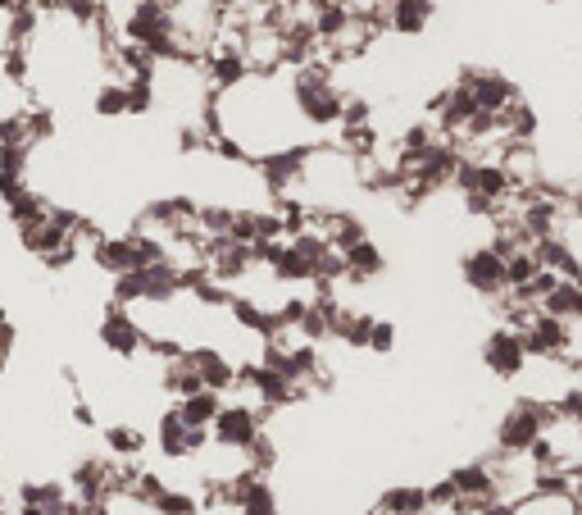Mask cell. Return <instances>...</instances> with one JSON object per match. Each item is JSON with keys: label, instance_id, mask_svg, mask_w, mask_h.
<instances>
[{"label": "cell", "instance_id": "5b68a950", "mask_svg": "<svg viewBox=\"0 0 582 515\" xmlns=\"http://www.w3.org/2000/svg\"><path fill=\"white\" fill-rule=\"evenodd\" d=\"M464 283H469L478 297H500V292L510 287V278H506V255H500L491 242L474 246L469 255H464Z\"/></svg>", "mask_w": 582, "mask_h": 515}, {"label": "cell", "instance_id": "277c9868", "mask_svg": "<svg viewBox=\"0 0 582 515\" xmlns=\"http://www.w3.org/2000/svg\"><path fill=\"white\" fill-rule=\"evenodd\" d=\"M459 87L474 96V105L483 109V115H500L506 105L519 101V87L510 83V73H491V69H469V73H459Z\"/></svg>", "mask_w": 582, "mask_h": 515}, {"label": "cell", "instance_id": "5bb4252c", "mask_svg": "<svg viewBox=\"0 0 582 515\" xmlns=\"http://www.w3.org/2000/svg\"><path fill=\"white\" fill-rule=\"evenodd\" d=\"M392 347H396V324H392V319H373V324H369V338H364V351L392 356Z\"/></svg>", "mask_w": 582, "mask_h": 515}, {"label": "cell", "instance_id": "30bf717a", "mask_svg": "<svg viewBox=\"0 0 582 515\" xmlns=\"http://www.w3.org/2000/svg\"><path fill=\"white\" fill-rule=\"evenodd\" d=\"M219 407H223V392H210V388H197V392H187V397H173V411H178L191 429H205V433H210Z\"/></svg>", "mask_w": 582, "mask_h": 515}, {"label": "cell", "instance_id": "9c48e42d", "mask_svg": "<svg viewBox=\"0 0 582 515\" xmlns=\"http://www.w3.org/2000/svg\"><path fill=\"white\" fill-rule=\"evenodd\" d=\"M578 511L582 506L560 484V474H555V480H541L532 493H523L519 502H510V515H578Z\"/></svg>", "mask_w": 582, "mask_h": 515}, {"label": "cell", "instance_id": "52a82bcc", "mask_svg": "<svg viewBox=\"0 0 582 515\" xmlns=\"http://www.w3.org/2000/svg\"><path fill=\"white\" fill-rule=\"evenodd\" d=\"M205 438H210L205 429H191L173 407H169L160 420H155V448H160L165 461H187L191 452L205 443Z\"/></svg>", "mask_w": 582, "mask_h": 515}, {"label": "cell", "instance_id": "3957f363", "mask_svg": "<svg viewBox=\"0 0 582 515\" xmlns=\"http://www.w3.org/2000/svg\"><path fill=\"white\" fill-rule=\"evenodd\" d=\"M96 338H100V347H105L109 356H119V360H137V356L146 351V334H141V324H137V319H133V311H128V306H119V302H109V306H105Z\"/></svg>", "mask_w": 582, "mask_h": 515}, {"label": "cell", "instance_id": "8992f818", "mask_svg": "<svg viewBox=\"0 0 582 515\" xmlns=\"http://www.w3.org/2000/svg\"><path fill=\"white\" fill-rule=\"evenodd\" d=\"M483 365L496 379H519V370L528 365V347H523V338L515 334L510 324H500L496 334L483 343Z\"/></svg>", "mask_w": 582, "mask_h": 515}, {"label": "cell", "instance_id": "8fae6325", "mask_svg": "<svg viewBox=\"0 0 582 515\" xmlns=\"http://www.w3.org/2000/svg\"><path fill=\"white\" fill-rule=\"evenodd\" d=\"M92 115H100V119H124L128 115V83L100 78L92 87Z\"/></svg>", "mask_w": 582, "mask_h": 515}, {"label": "cell", "instance_id": "6da1fadb", "mask_svg": "<svg viewBox=\"0 0 582 515\" xmlns=\"http://www.w3.org/2000/svg\"><path fill=\"white\" fill-rule=\"evenodd\" d=\"M555 407H547V401H515V407L500 416V429H496V448L500 452H528L537 438H541V424H547Z\"/></svg>", "mask_w": 582, "mask_h": 515}, {"label": "cell", "instance_id": "7c38bea8", "mask_svg": "<svg viewBox=\"0 0 582 515\" xmlns=\"http://www.w3.org/2000/svg\"><path fill=\"white\" fill-rule=\"evenodd\" d=\"M105 448H109L114 461H141V452H146V429H137V424H109L105 429Z\"/></svg>", "mask_w": 582, "mask_h": 515}, {"label": "cell", "instance_id": "ba28073f", "mask_svg": "<svg viewBox=\"0 0 582 515\" xmlns=\"http://www.w3.org/2000/svg\"><path fill=\"white\" fill-rule=\"evenodd\" d=\"M382 32H396V36H423L428 23L437 19V6L433 0H382Z\"/></svg>", "mask_w": 582, "mask_h": 515}, {"label": "cell", "instance_id": "7a4b0ae2", "mask_svg": "<svg viewBox=\"0 0 582 515\" xmlns=\"http://www.w3.org/2000/svg\"><path fill=\"white\" fill-rule=\"evenodd\" d=\"M260 433H264V411H260V407H246V401L223 397V407H219V416H214V424H210V443L251 448Z\"/></svg>", "mask_w": 582, "mask_h": 515}, {"label": "cell", "instance_id": "4fadbf2b", "mask_svg": "<svg viewBox=\"0 0 582 515\" xmlns=\"http://www.w3.org/2000/svg\"><path fill=\"white\" fill-rule=\"evenodd\" d=\"M378 506H382L387 515H433V511H428V497H423V488H392Z\"/></svg>", "mask_w": 582, "mask_h": 515}, {"label": "cell", "instance_id": "9a60e30c", "mask_svg": "<svg viewBox=\"0 0 582 515\" xmlns=\"http://www.w3.org/2000/svg\"><path fill=\"white\" fill-rule=\"evenodd\" d=\"M0 511H6V493H0Z\"/></svg>", "mask_w": 582, "mask_h": 515}]
</instances>
